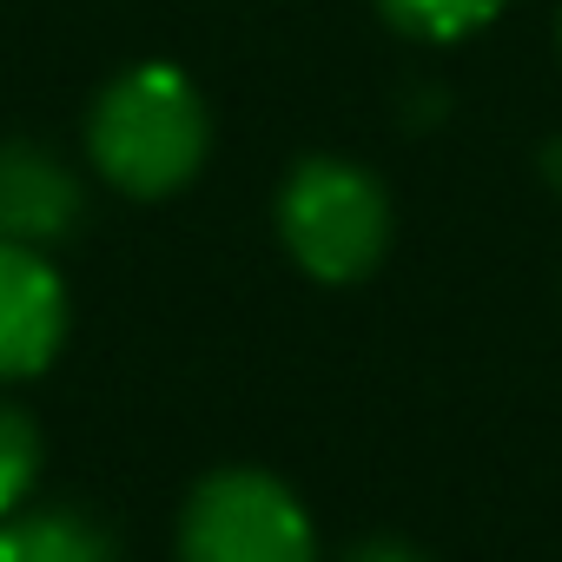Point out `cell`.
Listing matches in <instances>:
<instances>
[{
    "label": "cell",
    "instance_id": "5",
    "mask_svg": "<svg viewBox=\"0 0 562 562\" xmlns=\"http://www.w3.org/2000/svg\"><path fill=\"white\" fill-rule=\"evenodd\" d=\"M80 225L74 172L41 146H0V238L8 245H54Z\"/></svg>",
    "mask_w": 562,
    "mask_h": 562
},
{
    "label": "cell",
    "instance_id": "3",
    "mask_svg": "<svg viewBox=\"0 0 562 562\" xmlns=\"http://www.w3.org/2000/svg\"><path fill=\"white\" fill-rule=\"evenodd\" d=\"M179 562H318V529L271 470H212L179 509Z\"/></svg>",
    "mask_w": 562,
    "mask_h": 562
},
{
    "label": "cell",
    "instance_id": "1",
    "mask_svg": "<svg viewBox=\"0 0 562 562\" xmlns=\"http://www.w3.org/2000/svg\"><path fill=\"white\" fill-rule=\"evenodd\" d=\"M205 153H212L205 93L192 87V74L166 60L126 67L120 80L100 87L87 113V159L126 199H172L179 186L199 179Z\"/></svg>",
    "mask_w": 562,
    "mask_h": 562
},
{
    "label": "cell",
    "instance_id": "7",
    "mask_svg": "<svg viewBox=\"0 0 562 562\" xmlns=\"http://www.w3.org/2000/svg\"><path fill=\"white\" fill-rule=\"evenodd\" d=\"M509 0H378V14L404 34V41H424V47H450V41H470L476 27H490Z\"/></svg>",
    "mask_w": 562,
    "mask_h": 562
},
{
    "label": "cell",
    "instance_id": "2",
    "mask_svg": "<svg viewBox=\"0 0 562 562\" xmlns=\"http://www.w3.org/2000/svg\"><path fill=\"white\" fill-rule=\"evenodd\" d=\"M271 225L305 278H318V285H358V278H371L384 265L391 199L364 166H351L338 153H312L278 186Z\"/></svg>",
    "mask_w": 562,
    "mask_h": 562
},
{
    "label": "cell",
    "instance_id": "8",
    "mask_svg": "<svg viewBox=\"0 0 562 562\" xmlns=\"http://www.w3.org/2000/svg\"><path fill=\"white\" fill-rule=\"evenodd\" d=\"M41 457H47L41 424H34L21 404L0 397V516H14V509L34 496V483H41Z\"/></svg>",
    "mask_w": 562,
    "mask_h": 562
},
{
    "label": "cell",
    "instance_id": "10",
    "mask_svg": "<svg viewBox=\"0 0 562 562\" xmlns=\"http://www.w3.org/2000/svg\"><path fill=\"white\" fill-rule=\"evenodd\" d=\"M542 179H549V186H555V192H562V139H555V146H549V153H542Z\"/></svg>",
    "mask_w": 562,
    "mask_h": 562
},
{
    "label": "cell",
    "instance_id": "9",
    "mask_svg": "<svg viewBox=\"0 0 562 562\" xmlns=\"http://www.w3.org/2000/svg\"><path fill=\"white\" fill-rule=\"evenodd\" d=\"M345 562H430V555L411 549V542H397V536H364V542L345 549Z\"/></svg>",
    "mask_w": 562,
    "mask_h": 562
},
{
    "label": "cell",
    "instance_id": "4",
    "mask_svg": "<svg viewBox=\"0 0 562 562\" xmlns=\"http://www.w3.org/2000/svg\"><path fill=\"white\" fill-rule=\"evenodd\" d=\"M67 345V285L34 245L0 238V384L41 378Z\"/></svg>",
    "mask_w": 562,
    "mask_h": 562
},
{
    "label": "cell",
    "instance_id": "6",
    "mask_svg": "<svg viewBox=\"0 0 562 562\" xmlns=\"http://www.w3.org/2000/svg\"><path fill=\"white\" fill-rule=\"evenodd\" d=\"M0 562H113V542L80 509H14L0 516Z\"/></svg>",
    "mask_w": 562,
    "mask_h": 562
}]
</instances>
